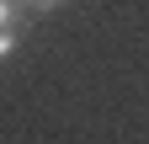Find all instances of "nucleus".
Wrapping results in <instances>:
<instances>
[{
    "mask_svg": "<svg viewBox=\"0 0 149 144\" xmlns=\"http://www.w3.org/2000/svg\"><path fill=\"white\" fill-rule=\"evenodd\" d=\"M0 27H11V32H27V16L16 0H0Z\"/></svg>",
    "mask_w": 149,
    "mask_h": 144,
    "instance_id": "nucleus-1",
    "label": "nucleus"
},
{
    "mask_svg": "<svg viewBox=\"0 0 149 144\" xmlns=\"http://www.w3.org/2000/svg\"><path fill=\"white\" fill-rule=\"evenodd\" d=\"M16 43H22V32H11V27H0V59H11Z\"/></svg>",
    "mask_w": 149,
    "mask_h": 144,
    "instance_id": "nucleus-2",
    "label": "nucleus"
},
{
    "mask_svg": "<svg viewBox=\"0 0 149 144\" xmlns=\"http://www.w3.org/2000/svg\"><path fill=\"white\" fill-rule=\"evenodd\" d=\"M27 6H37V11H53V6H64V0H27Z\"/></svg>",
    "mask_w": 149,
    "mask_h": 144,
    "instance_id": "nucleus-3",
    "label": "nucleus"
}]
</instances>
